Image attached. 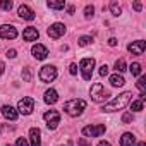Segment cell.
<instances>
[{"instance_id":"24","label":"cell","mask_w":146,"mask_h":146,"mask_svg":"<svg viewBox=\"0 0 146 146\" xmlns=\"http://www.w3.org/2000/svg\"><path fill=\"white\" fill-rule=\"evenodd\" d=\"M136 86L139 88V91H141V93H146V78H144V76H141V78L137 79Z\"/></svg>"},{"instance_id":"4","label":"cell","mask_w":146,"mask_h":146,"mask_svg":"<svg viewBox=\"0 0 146 146\" xmlns=\"http://www.w3.org/2000/svg\"><path fill=\"white\" fill-rule=\"evenodd\" d=\"M79 69L83 72V79L84 81H90L91 76H93V69H95V58H90V57L83 58L79 62Z\"/></svg>"},{"instance_id":"31","label":"cell","mask_w":146,"mask_h":146,"mask_svg":"<svg viewBox=\"0 0 146 146\" xmlns=\"http://www.w3.org/2000/svg\"><path fill=\"white\" fill-rule=\"evenodd\" d=\"M23 78H24V81H29L31 79V70L26 67V69H23Z\"/></svg>"},{"instance_id":"19","label":"cell","mask_w":146,"mask_h":146,"mask_svg":"<svg viewBox=\"0 0 146 146\" xmlns=\"http://www.w3.org/2000/svg\"><path fill=\"white\" fill-rule=\"evenodd\" d=\"M110 84L115 86V88H120V86L125 84V79L122 78V74H112L110 76Z\"/></svg>"},{"instance_id":"7","label":"cell","mask_w":146,"mask_h":146,"mask_svg":"<svg viewBox=\"0 0 146 146\" xmlns=\"http://www.w3.org/2000/svg\"><path fill=\"white\" fill-rule=\"evenodd\" d=\"M55 78H57V69H55V65H45V67L40 69V79L43 83H52Z\"/></svg>"},{"instance_id":"18","label":"cell","mask_w":146,"mask_h":146,"mask_svg":"<svg viewBox=\"0 0 146 146\" xmlns=\"http://www.w3.org/2000/svg\"><path fill=\"white\" fill-rule=\"evenodd\" d=\"M57 100H58V93L55 91V90H48L46 93H45V103H48V105H53V103H57Z\"/></svg>"},{"instance_id":"9","label":"cell","mask_w":146,"mask_h":146,"mask_svg":"<svg viewBox=\"0 0 146 146\" xmlns=\"http://www.w3.org/2000/svg\"><path fill=\"white\" fill-rule=\"evenodd\" d=\"M46 33H48L50 38L58 40V38L64 36V33H65V24H62V23H55V24H52V26L46 29Z\"/></svg>"},{"instance_id":"28","label":"cell","mask_w":146,"mask_h":146,"mask_svg":"<svg viewBox=\"0 0 146 146\" xmlns=\"http://www.w3.org/2000/svg\"><path fill=\"white\" fill-rule=\"evenodd\" d=\"M90 43H93V38H91V36H81V38H79V45H81V46H86V45H90Z\"/></svg>"},{"instance_id":"33","label":"cell","mask_w":146,"mask_h":146,"mask_svg":"<svg viewBox=\"0 0 146 146\" xmlns=\"http://www.w3.org/2000/svg\"><path fill=\"white\" fill-rule=\"evenodd\" d=\"M98 72H100V76H102V78H105V76L108 74V67H107V65L103 64V65L100 67V70H98Z\"/></svg>"},{"instance_id":"3","label":"cell","mask_w":146,"mask_h":146,"mask_svg":"<svg viewBox=\"0 0 146 146\" xmlns=\"http://www.w3.org/2000/svg\"><path fill=\"white\" fill-rule=\"evenodd\" d=\"M90 95H91V100H93V102H96V103H102V102H105V100L110 96V95H108V91L105 90V86H103L102 83H95V84L91 86Z\"/></svg>"},{"instance_id":"42","label":"cell","mask_w":146,"mask_h":146,"mask_svg":"<svg viewBox=\"0 0 146 146\" xmlns=\"http://www.w3.org/2000/svg\"><path fill=\"white\" fill-rule=\"evenodd\" d=\"M60 146H64V144H60Z\"/></svg>"},{"instance_id":"5","label":"cell","mask_w":146,"mask_h":146,"mask_svg":"<svg viewBox=\"0 0 146 146\" xmlns=\"http://www.w3.org/2000/svg\"><path fill=\"white\" fill-rule=\"evenodd\" d=\"M33 110H35V100L31 96H24V98L19 100V103H17V113L29 115Z\"/></svg>"},{"instance_id":"41","label":"cell","mask_w":146,"mask_h":146,"mask_svg":"<svg viewBox=\"0 0 146 146\" xmlns=\"http://www.w3.org/2000/svg\"><path fill=\"white\" fill-rule=\"evenodd\" d=\"M134 146H146V143L144 141H139V143H134Z\"/></svg>"},{"instance_id":"40","label":"cell","mask_w":146,"mask_h":146,"mask_svg":"<svg viewBox=\"0 0 146 146\" xmlns=\"http://www.w3.org/2000/svg\"><path fill=\"white\" fill-rule=\"evenodd\" d=\"M67 12H69V14H74V5H69V7H67Z\"/></svg>"},{"instance_id":"10","label":"cell","mask_w":146,"mask_h":146,"mask_svg":"<svg viewBox=\"0 0 146 146\" xmlns=\"http://www.w3.org/2000/svg\"><path fill=\"white\" fill-rule=\"evenodd\" d=\"M0 38H4V40H14L17 38V29L11 24H4V26H0Z\"/></svg>"},{"instance_id":"20","label":"cell","mask_w":146,"mask_h":146,"mask_svg":"<svg viewBox=\"0 0 146 146\" xmlns=\"http://www.w3.org/2000/svg\"><path fill=\"white\" fill-rule=\"evenodd\" d=\"M129 70H131V74H132V76H141L143 67H141V64H139V62H132V64H131V67H129Z\"/></svg>"},{"instance_id":"35","label":"cell","mask_w":146,"mask_h":146,"mask_svg":"<svg viewBox=\"0 0 146 146\" xmlns=\"http://www.w3.org/2000/svg\"><path fill=\"white\" fill-rule=\"evenodd\" d=\"M78 144H79V146H90V141L84 139V137H81V139L78 141Z\"/></svg>"},{"instance_id":"14","label":"cell","mask_w":146,"mask_h":146,"mask_svg":"<svg viewBox=\"0 0 146 146\" xmlns=\"http://www.w3.org/2000/svg\"><path fill=\"white\" fill-rule=\"evenodd\" d=\"M29 139H31V146H41V131L38 127H31Z\"/></svg>"},{"instance_id":"16","label":"cell","mask_w":146,"mask_h":146,"mask_svg":"<svg viewBox=\"0 0 146 146\" xmlns=\"http://www.w3.org/2000/svg\"><path fill=\"white\" fill-rule=\"evenodd\" d=\"M19 17H21V19H26V21H33V19H35V12H33L28 5L23 4V5L19 7Z\"/></svg>"},{"instance_id":"1","label":"cell","mask_w":146,"mask_h":146,"mask_svg":"<svg viewBox=\"0 0 146 146\" xmlns=\"http://www.w3.org/2000/svg\"><path fill=\"white\" fill-rule=\"evenodd\" d=\"M131 98H132V93L131 91H124L122 95L115 96L112 102L105 103L103 105V112H117V110H124L127 107V103H131Z\"/></svg>"},{"instance_id":"17","label":"cell","mask_w":146,"mask_h":146,"mask_svg":"<svg viewBox=\"0 0 146 146\" xmlns=\"http://www.w3.org/2000/svg\"><path fill=\"white\" fill-rule=\"evenodd\" d=\"M136 143V137L132 132H124L122 137H120V146H134Z\"/></svg>"},{"instance_id":"37","label":"cell","mask_w":146,"mask_h":146,"mask_svg":"<svg viewBox=\"0 0 146 146\" xmlns=\"http://www.w3.org/2000/svg\"><path fill=\"white\" fill-rule=\"evenodd\" d=\"M108 45H110V46H117V40H115V38H110V40H108Z\"/></svg>"},{"instance_id":"13","label":"cell","mask_w":146,"mask_h":146,"mask_svg":"<svg viewBox=\"0 0 146 146\" xmlns=\"http://www.w3.org/2000/svg\"><path fill=\"white\" fill-rule=\"evenodd\" d=\"M38 38H40V31L36 28H33V26H29V28H26L23 31V40L24 41H36Z\"/></svg>"},{"instance_id":"11","label":"cell","mask_w":146,"mask_h":146,"mask_svg":"<svg viewBox=\"0 0 146 146\" xmlns=\"http://www.w3.org/2000/svg\"><path fill=\"white\" fill-rule=\"evenodd\" d=\"M31 53H33V57H35L36 60H45V58L48 57V48H46L45 45H41V43H36V45H33Z\"/></svg>"},{"instance_id":"26","label":"cell","mask_w":146,"mask_h":146,"mask_svg":"<svg viewBox=\"0 0 146 146\" xmlns=\"http://www.w3.org/2000/svg\"><path fill=\"white\" fill-rule=\"evenodd\" d=\"M46 5H48L50 9H57V11H60V9H64V7H65V4H64V2H48Z\"/></svg>"},{"instance_id":"8","label":"cell","mask_w":146,"mask_h":146,"mask_svg":"<svg viewBox=\"0 0 146 146\" xmlns=\"http://www.w3.org/2000/svg\"><path fill=\"white\" fill-rule=\"evenodd\" d=\"M105 131H107V127H105L103 124H98V125H86V127H83V136H86V137H98V136H102Z\"/></svg>"},{"instance_id":"27","label":"cell","mask_w":146,"mask_h":146,"mask_svg":"<svg viewBox=\"0 0 146 146\" xmlns=\"http://www.w3.org/2000/svg\"><path fill=\"white\" fill-rule=\"evenodd\" d=\"M0 7L9 12V11L12 9V2H11V0H0Z\"/></svg>"},{"instance_id":"38","label":"cell","mask_w":146,"mask_h":146,"mask_svg":"<svg viewBox=\"0 0 146 146\" xmlns=\"http://www.w3.org/2000/svg\"><path fill=\"white\" fill-rule=\"evenodd\" d=\"M4 70H5V64H4L2 60H0V76L4 74Z\"/></svg>"},{"instance_id":"36","label":"cell","mask_w":146,"mask_h":146,"mask_svg":"<svg viewBox=\"0 0 146 146\" xmlns=\"http://www.w3.org/2000/svg\"><path fill=\"white\" fill-rule=\"evenodd\" d=\"M141 9H143V4H141V2H134V11H137V12H139Z\"/></svg>"},{"instance_id":"6","label":"cell","mask_w":146,"mask_h":146,"mask_svg":"<svg viewBox=\"0 0 146 146\" xmlns=\"http://www.w3.org/2000/svg\"><path fill=\"white\" fill-rule=\"evenodd\" d=\"M43 119H45L46 127H48L50 131H55V129H57V125L60 124V113H58L57 110H48V112H45Z\"/></svg>"},{"instance_id":"23","label":"cell","mask_w":146,"mask_h":146,"mask_svg":"<svg viewBox=\"0 0 146 146\" xmlns=\"http://www.w3.org/2000/svg\"><path fill=\"white\" fill-rule=\"evenodd\" d=\"M115 70H117V74H122V72L125 70V60L124 58H119L115 62Z\"/></svg>"},{"instance_id":"2","label":"cell","mask_w":146,"mask_h":146,"mask_svg":"<svg viewBox=\"0 0 146 146\" xmlns=\"http://www.w3.org/2000/svg\"><path fill=\"white\" fill-rule=\"evenodd\" d=\"M84 108H86V102L81 98H72L64 103V112L70 117H79Z\"/></svg>"},{"instance_id":"32","label":"cell","mask_w":146,"mask_h":146,"mask_svg":"<svg viewBox=\"0 0 146 146\" xmlns=\"http://www.w3.org/2000/svg\"><path fill=\"white\" fill-rule=\"evenodd\" d=\"M69 72H70L72 76H76L78 74V64H70L69 65Z\"/></svg>"},{"instance_id":"29","label":"cell","mask_w":146,"mask_h":146,"mask_svg":"<svg viewBox=\"0 0 146 146\" xmlns=\"http://www.w3.org/2000/svg\"><path fill=\"white\" fill-rule=\"evenodd\" d=\"M132 119H134V117H132V113H129V112L122 115V122H124V124H129V122H132Z\"/></svg>"},{"instance_id":"22","label":"cell","mask_w":146,"mask_h":146,"mask_svg":"<svg viewBox=\"0 0 146 146\" xmlns=\"http://www.w3.org/2000/svg\"><path fill=\"white\" fill-rule=\"evenodd\" d=\"M110 12H112L115 17H119V16L122 14V7H120L117 2H112V4H110Z\"/></svg>"},{"instance_id":"12","label":"cell","mask_w":146,"mask_h":146,"mask_svg":"<svg viewBox=\"0 0 146 146\" xmlns=\"http://www.w3.org/2000/svg\"><path fill=\"white\" fill-rule=\"evenodd\" d=\"M144 48H146V43L143 40H137V41H132V43L127 45V50L132 55H143L144 53Z\"/></svg>"},{"instance_id":"25","label":"cell","mask_w":146,"mask_h":146,"mask_svg":"<svg viewBox=\"0 0 146 146\" xmlns=\"http://www.w3.org/2000/svg\"><path fill=\"white\" fill-rule=\"evenodd\" d=\"M93 14H95V7H93V5H86V7H84V17H86V19H91Z\"/></svg>"},{"instance_id":"39","label":"cell","mask_w":146,"mask_h":146,"mask_svg":"<svg viewBox=\"0 0 146 146\" xmlns=\"http://www.w3.org/2000/svg\"><path fill=\"white\" fill-rule=\"evenodd\" d=\"M98 146H112V144H110L108 141H100V143H98Z\"/></svg>"},{"instance_id":"21","label":"cell","mask_w":146,"mask_h":146,"mask_svg":"<svg viewBox=\"0 0 146 146\" xmlns=\"http://www.w3.org/2000/svg\"><path fill=\"white\" fill-rule=\"evenodd\" d=\"M144 108V102H141V100H132L131 102V110L132 112H141Z\"/></svg>"},{"instance_id":"15","label":"cell","mask_w":146,"mask_h":146,"mask_svg":"<svg viewBox=\"0 0 146 146\" xmlns=\"http://www.w3.org/2000/svg\"><path fill=\"white\" fill-rule=\"evenodd\" d=\"M2 115L7 119V120H16L17 119V110L14 108V107H11V105H4L2 107Z\"/></svg>"},{"instance_id":"34","label":"cell","mask_w":146,"mask_h":146,"mask_svg":"<svg viewBox=\"0 0 146 146\" xmlns=\"http://www.w3.org/2000/svg\"><path fill=\"white\" fill-rule=\"evenodd\" d=\"M16 55H17V52H16V50H7V53H5V57H7V58H16Z\"/></svg>"},{"instance_id":"30","label":"cell","mask_w":146,"mask_h":146,"mask_svg":"<svg viewBox=\"0 0 146 146\" xmlns=\"http://www.w3.org/2000/svg\"><path fill=\"white\" fill-rule=\"evenodd\" d=\"M16 146H29V143H28V139H26V137H17Z\"/></svg>"}]
</instances>
